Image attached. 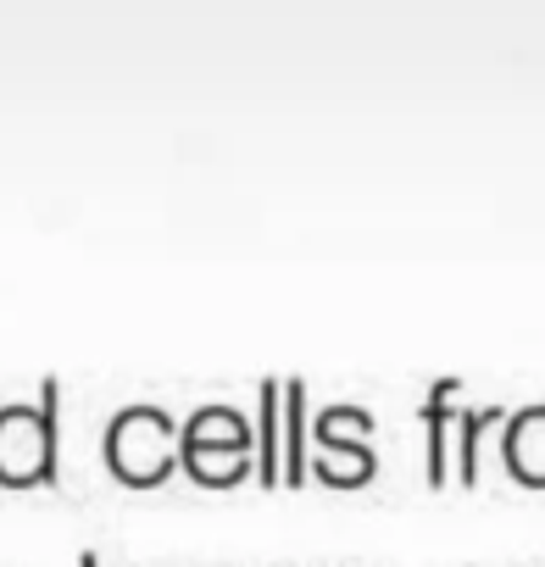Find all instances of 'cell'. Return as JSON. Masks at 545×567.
I'll use <instances>...</instances> for the list:
<instances>
[{
    "label": "cell",
    "mask_w": 545,
    "mask_h": 567,
    "mask_svg": "<svg viewBox=\"0 0 545 567\" xmlns=\"http://www.w3.org/2000/svg\"><path fill=\"white\" fill-rule=\"evenodd\" d=\"M56 440H62V379H45L40 401L0 406V484L7 489L56 484L62 473Z\"/></svg>",
    "instance_id": "6da1fadb"
},
{
    "label": "cell",
    "mask_w": 545,
    "mask_h": 567,
    "mask_svg": "<svg viewBox=\"0 0 545 567\" xmlns=\"http://www.w3.org/2000/svg\"><path fill=\"white\" fill-rule=\"evenodd\" d=\"M178 467L206 489H234L256 473V429L234 406H200L178 429Z\"/></svg>",
    "instance_id": "7a4b0ae2"
},
{
    "label": "cell",
    "mask_w": 545,
    "mask_h": 567,
    "mask_svg": "<svg viewBox=\"0 0 545 567\" xmlns=\"http://www.w3.org/2000/svg\"><path fill=\"white\" fill-rule=\"evenodd\" d=\"M106 467L117 484L128 489H156L173 478L178 467V423L151 406V401H134L123 406L112 423H106Z\"/></svg>",
    "instance_id": "3957f363"
},
{
    "label": "cell",
    "mask_w": 545,
    "mask_h": 567,
    "mask_svg": "<svg viewBox=\"0 0 545 567\" xmlns=\"http://www.w3.org/2000/svg\"><path fill=\"white\" fill-rule=\"evenodd\" d=\"M256 484L279 489L285 484V384L261 379L256 390Z\"/></svg>",
    "instance_id": "277c9868"
},
{
    "label": "cell",
    "mask_w": 545,
    "mask_h": 567,
    "mask_svg": "<svg viewBox=\"0 0 545 567\" xmlns=\"http://www.w3.org/2000/svg\"><path fill=\"white\" fill-rule=\"evenodd\" d=\"M506 473L528 489H545V406H523L506 417V440H501Z\"/></svg>",
    "instance_id": "5b68a950"
},
{
    "label": "cell",
    "mask_w": 545,
    "mask_h": 567,
    "mask_svg": "<svg viewBox=\"0 0 545 567\" xmlns=\"http://www.w3.org/2000/svg\"><path fill=\"white\" fill-rule=\"evenodd\" d=\"M462 384L456 379H440L434 390H429V401H423V451H429V484L434 489H445V456H451V445H456V406H451V395H456Z\"/></svg>",
    "instance_id": "8992f818"
},
{
    "label": "cell",
    "mask_w": 545,
    "mask_h": 567,
    "mask_svg": "<svg viewBox=\"0 0 545 567\" xmlns=\"http://www.w3.org/2000/svg\"><path fill=\"white\" fill-rule=\"evenodd\" d=\"M379 473L373 440H346V445H318L312 451V478L329 489H362Z\"/></svg>",
    "instance_id": "52a82bcc"
},
{
    "label": "cell",
    "mask_w": 545,
    "mask_h": 567,
    "mask_svg": "<svg viewBox=\"0 0 545 567\" xmlns=\"http://www.w3.org/2000/svg\"><path fill=\"white\" fill-rule=\"evenodd\" d=\"M312 478V445H307V384L285 379V484L301 489Z\"/></svg>",
    "instance_id": "ba28073f"
},
{
    "label": "cell",
    "mask_w": 545,
    "mask_h": 567,
    "mask_svg": "<svg viewBox=\"0 0 545 567\" xmlns=\"http://www.w3.org/2000/svg\"><path fill=\"white\" fill-rule=\"evenodd\" d=\"M506 417V406H479V412H456V484H479V451H484V429H495Z\"/></svg>",
    "instance_id": "9c48e42d"
},
{
    "label": "cell",
    "mask_w": 545,
    "mask_h": 567,
    "mask_svg": "<svg viewBox=\"0 0 545 567\" xmlns=\"http://www.w3.org/2000/svg\"><path fill=\"white\" fill-rule=\"evenodd\" d=\"M312 440L318 445H346V440H373V417L362 406H323L312 417Z\"/></svg>",
    "instance_id": "30bf717a"
},
{
    "label": "cell",
    "mask_w": 545,
    "mask_h": 567,
    "mask_svg": "<svg viewBox=\"0 0 545 567\" xmlns=\"http://www.w3.org/2000/svg\"><path fill=\"white\" fill-rule=\"evenodd\" d=\"M79 567H101V556H95V550H84V556H79Z\"/></svg>",
    "instance_id": "8fae6325"
}]
</instances>
